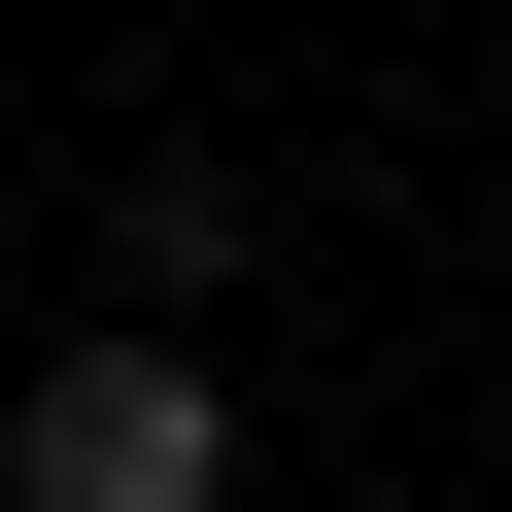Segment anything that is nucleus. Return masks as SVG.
<instances>
[{
  "instance_id": "f257e3e1",
  "label": "nucleus",
  "mask_w": 512,
  "mask_h": 512,
  "mask_svg": "<svg viewBox=\"0 0 512 512\" xmlns=\"http://www.w3.org/2000/svg\"><path fill=\"white\" fill-rule=\"evenodd\" d=\"M0 512H239V410L171 342H69L35 410H0Z\"/></svg>"
}]
</instances>
